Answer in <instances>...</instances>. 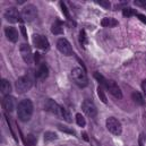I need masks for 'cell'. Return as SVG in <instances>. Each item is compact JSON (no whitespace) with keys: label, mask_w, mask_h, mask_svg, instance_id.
Listing matches in <instances>:
<instances>
[{"label":"cell","mask_w":146,"mask_h":146,"mask_svg":"<svg viewBox=\"0 0 146 146\" xmlns=\"http://www.w3.org/2000/svg\"><path fill=\"white\" fill-rule=\"evenodd\" d=\"M136 16H137V18H139L144 24H146V16L145 15H143V14H137Z\"/></svg>","instance_id":"cell-32"},{"label":"cell","mask_w":146,"mask_h":146,"mask_svg":"<svg viewBox=\"0 0 146 146\" xmlns=\"http://www.w3.org/2000/svg\"><path fill=\"white\" fill-rule=\"evenodd\" d=\"M0 92L1 94H3L5 96L6 95H10V92H11V85L10 83L7 80V79H1L0 82Z\"/></svg>","instance_id":"cell-17"},{"label":"cell","mask_w":146,"mask_h":146,"mask_svg":"<svg viewBox=\"0 0 146 146\" xmlns=\"http://www.w3.org/2000/svg\"><path fill=\"white\" fill-rule=\"evenodd\" d=\"M45 110L48 112H51V113L56 114V115H61V107L58 103H56V101H53L52 99L46 100V102H45Z\"/></svg>","instance_id":"cell-12"},{"label":"cell","mask_w":146,"mask_h":146,"mask_svg":"<svg viewBox=\"0 0 146 146\" xmlns=\"http://www.w3.org/2000/svg\"><path fill=\"white\" fill-rule=\"evenodd\" d=\"M5 35L13 43H16L18 41V32L15 27H11V26L5 27Z\"/></svg>","instance_id":"cell-15"},{"label":"cell","mask_w":146,"mask_h":146,"mask_svg":"<svg viewBox=\"0 0 146 146\" xmlns=\"http://www.w3.org/2000/svg\"><path fill=\"white\" fill-rule=\"evenodd\" d=\"M79 43L82 44V46H85L87 43V36H86V32L84 30H82L79 32Z\"/></svg>","instance_id":"cell-26"},{"label":"cell","mask_w":146,"mask_h":146,"mask_svg":"<svg viewBox=\"0 0 146 146\" xmlns=\"http://www.w3.org/2000/svg\"><path fill=\"white\" fill-rule=\"evenodd\" d=\"M142 90H143L144 94L146 95V79H144V80H143V83H142Z\"/></svg>","instance_id":"cell-34"},{"label":"cell","mask_w":146,"mask_h":146,"mask_svg":"<svg viewBox=\"0 0 146 146\" xmlns=\"http://www.w3.org/2000/svg\"><path fill=\"white\" fill-rule=\"evenodd\" d=\"M60 7H61V9H62V13H64L65 17H66L68 21H70V19H72V18H70V14H69L68 8H67V6H66V3H65L64 1H61V2H60Z\"/></svg>","instance_id":"cell-28"},{"label":"cell","mask_w":146,"mask_h":146,"mask_svg":"<svg viewBox=\"0 0 146 146\" xmlns=\"http://www.w3.org/2000/svg\"><path fill=\"white\" fill-rule=\"evenodd\" d=\"M98 3L100 6H102L103 8H106V9H109L110 7H111L110 1H107V0H98Z\"/></svg>","instance_id":"cell-30"},{"label":"cell","mask_w":146,"mask_h":146,"mask_svg":"<svg viewBox=\"0 0 146 146\" xmlns=\"http://www.w3.org/2000/svg\"><path fill=\"white\" fill-rule=\"evenodd\" d=\"M19 51H21V54H22V58L23 60L27 64V65H31L34 60V54L32 53V50H31V46L27 44V43H23L21 44L19 46Z\"/></svg>","instance_id":"cell-8"},{"label":"cell","mask_w":146,"mask_h":146,"mask_svg":"<svg viewBox=\"0 0 146 146\" xmlns=\"http://www.w3.org/2000/svg\"><path fill=\"white\" fill-rule=\"evenodd\" d=\"M33 110H34V107H33V103L31 100H29V99L22 100L17 106L18 119L23 122L30 121L32 118V114H33Z\"/></svg>","instance_id":"cell-1"},{"label":"cell","mask_w":146,"mask_h":146,"mask_svg":"<svg viewBox=\"0 0 146 146\" xmlns=\"http://www.w3.org/2000/svg\"><path fill=\"white\" fill-rule=\"evenodd\" d=\"M138 13L135 10V9H133V8H123V10H122V15L125 16V17H131V16H136Z\"/></svg>","instance_id":"cell-23"},{"label":"cell","mask_w":146,"mask_h":146,"mask_svg":"<svg viewBox=\"0 0 146 146\" xmlns=\"http://www.w3.org/2000/svg\"><path fill=\"white\" fill-rule=\"evenodd\" d=\"M98 95H99L100 100H101L104 104H107V103H108V99H107V96H106V94H104V91H103V88H102L101 86H99V87H98Z\"/></svg>","instance_id":"cell-24"},{"label":"cell","mask_w":146,"mask_h":146,"mask_svg":"<svg viewBox=\"0 0 146 146\" xmlns=\"http://www.w3.org/2000/svg\"><path fill=\"white\" fill-rule=\"evenodd\" d=\"M27 143H29L30 146H35L37 143L36 137H35L34 135H32V134H29V135H27Z\"/></svg>","instance_id":"cell-29"},{"label":"cell","mask_w":146,"mask_h":146,"mask_svg":"<svg viewBox=\"0 0 146 146\" xmlns=\"http://www.w3.org/2000/svg\"><path fill=\"white\" fill-rule=\"evenodd\" d=\"M3 17H5V19L7 22L13 23V24L19 22V19H21L19 13H18V10H17L16 7H10V8L6 9L5 10V14H3Z\"/></svg>","instance_id":"cell-11"},{"label":"cell","mask_w":146,"mask_h":146,"mask_svg":"<svg viewBox=\"0 0 146 146\" xmlns=\"http://www.w3.org/2000/svg\"><path fill=\"white\" fill-rule=\"evenodd\" d=\"M57 49H58L62 54H65V56H67V57L73 56V53H74L70 42H69L67 38H65V37L58 40V42H57Z\"/></svg>","instance_id":"cell-6"},{"label":"cell","mask_w":146,"mask_h":146,"mask_svg":"<svg viewBox=\"0 0 146 146\" xmlns=\"http://www.w3.org/2000/svg\"><path fill=\"white\" fill-rule=\"evenodd\" d=\"M34 59H35V62H36V64H38V61H40V59H41V54L36 52V53L34 54Z\"/></svg>","instance_id":"cell-33"},{"label":"cell","mask_w":146,"mask_h":146,"mask_svg":"<svg viewBox=\"0 0 146 146\" xmlns=\"http://www.w3.org/2000/svg\"><path fill=\"white\" fill-rule=\"evenodd\" d=\"M94 77H95V79H96L101 85L106 86V84H107V80H108V79H106L101 74L98 73V72H95V73H94Z\"/></svg>","instance_id":"cell-27"},{"label":"cell","mask_w":146,"mask_h":146,"mask_svg":"<svg viewBox=\"0 0 146 146\" xmlns=\"http://www.w3.org/2000/svg\"><path fill=\"white\" fill-rule=\"evenodd\" d=\"M118 21L112 17H104L103 19H101V26L103 27H115L118 26Z\"/></svg>","instance_id":"cell-18"},{"label":"cell","mask_w":146,"mask_h":146,"mask_svg":"<svg viewBox=\"0 0 146 146\" xmlns=\"http://www.w3.org/2000/svg\"><path fill=\"white\" fill-rule=\"evenodd\" d=\"M22 17L25 22H33L37 17V8L34 5H27L22 10Z\"/></svg>","instance_id":"cell-5"},{"label":"cell","mask_w":146,"mask_h":146,"mask_svg":"<svg viewBox=\"0 0 146 146\" xmlns=\"http://www.w3.org/2000/svg\"><path fill=\"white\" fill-rule=\"evenodd\" d=\"M48 75H49V69H48L46 64H44V62L40 64L38 67H37V69H36V74H35L36 79L41 80V82H43V80L48 77Z\"/></svg>","instance_id":"cell-14"},{"label":"cell","mask_w":146,"mask_h":146,"mask_svg":"<svg viewBox=\"0 0 146 146\" xmlns=\"http://www.w3.org/2000/svg\"><path fill=\"white\" fill-rule=\"evenodd\" d=\"M24 1H25V0H18L17 2H18V3H24Z\"/></svg>","instance_id":"cell-37"},{"label":"cell","mask_w":146,"mask_h":146,"mask_svg":"<svg viewBox=\"0 0 146 146\" xmlns=\"http://www.w3.org/2000/svg\"><path fill=\"white\" fill-rule=\"evenodd\" d=\"M51 32L54 35H60L64 33V23L60 19H56L51 26Z\"/></svg>","instance_id":"cell-16"},{"label":"cell","mask_w":146,"mask_h":146,"mask_svg":"<svg viewBox=\"0 0 146 146\" xmlns=\"http://www.w3.org/2000/svg\"><path fill=\"white\" fill-rule=\"evenodd\" d=\"M72 77H73L75 84L79 87H86L88 85V78H87V75L85 73V70H83L78 67L73 68Z\"/></svg>","instance_id":"cell-2"},{"label":"cell","mask_w":146,"mask_h":146,"mask_svg":"<svg viewBox=\"0 0 146 146\" xmlns=\"http://www.w3.org/2000/svg\"><path fill=\"white\" fill-rule=\"evenodd\" d=\"M21 31H22V33H23L24 37H25V38H27V35H26V31H25V27H24L23 25L21 26Z\"/></svg>","instance_id":"cell-35"},{"label":"cell","mask_w":146,"mask_h":146,"mask_svg":"<svg viewBox=\"0 0 146 146\" xmlns=\"http://www.w3.org/2000/svg\"><path fill=\"white\" fill-rule=\"evenodd\" d=\"M76 122H77V125H78L79 127H85L86 120H85V118L83 117L82 113H77V114H76Z\"/></svg>","instance_id":"cell-25"},{"label":"cell","mask_w":146,"mask_h":146,"mask_svg":"<svg viewBox=\"0 0 146 146\" xmlns=\"http://www.w3.org/2000/svg\"><path fill=\"white\" fill-rule=\"evenodd\" d=\"M135 5L136 6H139V7H145L146 0H135Z\"/></svg>","instance_id":"cell-31"},{"label":"cell","mask_w":146,"mask_h":146,"mask_svg":"<svg viewBox=\"0 0 146 146\" xmlns=\"http://www.w3.org/2000/svg\"><path fill=\"white\" fill-rule=\"evenodd\" d=\"M58 138V135L53 131H46L44 133V142L45 143H50V142H53Z\"/></svg>","instance_id":"cell-20"},{"label":"cell","mask_w":146,"mask_h":146,"mask_svg":"<svg viewBox=\"0 0 146 146\" xmlns=\"http://www.w3.org/2000/svg\"><path fill=\"white\" fill-rule=\"evenodd\" d=\"M131 99L135 103L139 104V106H145V100L143 98V95L139 93V92H133L131 94Z\"/></svg>","instance_id":"cell-19"},{"label":"cell","mask_w":146,"mask_h":146,"mask_svg":"<svg viewBox=\"0 0 146 146\" xmlns=\"http://www.w3.org/2000/svg\"><path fill=\"white\" fill-rule=\"evenodd\" d=\"M58 128H59V130H61L62 133H66V134H69V135H74V136H76V131H75L74 129H72V128H69V127L65 126V125L58 123Z\"/></svg>","instance_id":"cell-21"},{"label":"cell","mask_w":146,"mask_h":146,"mask_svg":"<svg viewBox=\"0 0 146 146\" xmlns=\"http://www.w3.org/2000/svg\"><path fill=\"white\" fill-rule=\"evenodd\" d=\"M16 107V100L11 95H6L2 100V108L7 112H13Z\"/></svg>","instance_id":"cell-13"},{"label":"cell","mask_w":146,"mask_h":146,"mask_svg":"<svg viewBox=\"0 0 146 146\" xmlns=\"http://www.w3.org/2000/svg\"><path fill=\"white\" fill-rule=\"evenodd\" d=\"M82 137L84 138V141H86V142H88L90 139H88V136H87V134L86 133H82Z\"/></svg>","instance_id":"cell-36"},{"label":"cell","mask_w":146,"mask_h":146,"mask_svg":"<svg viewBox=\"0 0 146 146\" xmlns=\"http://www.w3.org/2000/svg\"><path fill=\"white\" fill-rule=\"evenodd\" d=\"M106 125H107V128L109 130L111 134L115 135V136H119L121 135L122 133V126L120 123V121L114 118V117H109L106 121Z\"/></svg>","instance_id":"cell-4"},{"label":"cell","mask_w":146,"mask_h":146,"mask_svg":"<svg viewBox=\"0 0 146 146\" xmlns=\"http://www.w3.org/2000/svg\"><path fill=\"white\" fill-rule=\"evenodd\" d=\"M106 87H107V90L109 91L110 94H111L112 96H114V98L118 99V100H121V99H122V92H121L120 87L118 86V84H117L114 80L108 79V80H107V84H106Z\"/></svg>","instance_id":"cell-10"},{"label":"cell","mask_w":146,"mask_h":146,"mask_svg":"<svg viewBox=\"0 0 146 146\" xmlns=\"http://www.w3.org/2000/svg\"><path fill=\"white\" fill-rule=\"evenodd\" d=\"M82 110L84 111V113L86 115H88L90 118H95L98 115V109L96 106L94 104L93 101L91 100H85L82 103Z\"/></svg>","instance_id":"cell-9"},{"label":"cell","mask_w":146,"mask_h":146,"mask_svg":"<svg viewBox=\"0 0 146 146\" xmlns=\"http://www.w3.org/2000/svg\"><path fill=\"white\" fill-rule=\"evenodd\" d=\"M15 86H16V90H17L18 93H26V92H29L32 88V86H33V79L29 75L22 76V77H19L16 80Z\"/></svg>","instance_id":"cell-3"},{"label":"cell","mask_w":146,"mask_h":146,"mask_svg":"<svg viewBox=\"0 0 146 146\" xmlns=\"http://www.w3.org/2000/svg\"><path fill=\"white\" fill-rule=\"evenodd\" d=\"M61 117L62 118H65V120L67 121V122H73V118H72V114L69 113V111L66 109V108H64V107H61Z\"/></svg>","instance_id":"cell-22"},{"label":"cell","mask_w":146,"mask_h":146,"mask_svg":"<svg viewBox=\"0 0 146 146\" xmlns=\"http://www.w3.org/2000/svg\"><path fill=\"white\" fill-rule=\"evenodd\" d=\"M33 44L36 46L37 49L42 50V51H49L50 50V43L48 41V38L42 35V34H34L33 37Z\"/></svg>","instance_id":"cell-7"},{"label":"cell","mask_w":146,"mask_h":146,"mask_svg":"<svg viewBox=\"0 0 146 146\" xmlns=\"http://www.w3.org/2000/svg\"><path fill=\"white\" fill-rule=\"evenodd\" d=\"M145 62H146V57H145Z\"/></svg>","instance_id":"cell-38"}]
</instances>
